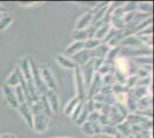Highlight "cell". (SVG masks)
Segmentation results:
<instances>
[{"label": "cell", "instance_id": "obj_4", "mask_svg": "<svg viewBox=\"0 0 154 138\" xmlns=\"http://www.w3.org/2000/svg\"><path fill=\"white\" fill-rule=\"evenodd\" d=\"M21 112L24 114L26 121H28L29 123H31V120H30V112H29V109L26 108V105H22V107H21Z\"/></svg>", "mask_w": 154, "mask_h": 138}, {"label": "cell", "instance_id": "obj_6", "mask_svg": "<svg viewBox=\"0 0 154 138\" xmlns=\"http://www.w3.org/2000/svg\"><path fill=\"white\" fill-rule=\"evenodd\" d=\"M107 29H108V26H103V29H101L99 31V33H97V36L98 37H103V35H105V31H107Z\"/></svg>", "mask_w": 154, "mask_h": 138}, {"label": "cell", "instance_id": "obj_5", "mask_svg": "<svg viewBox=\"0 0 154 138\" xmlns=\"http://www.w3.org/2000/svg\"><path fill=\"white\" fill-rule=\"evenodd\" d=\"M50 101H52V104H53V108H54V111H57V97L54 96V94H51L50 96Z\"/></svg>", "mask_w": 154, "mask_h": 138}, {"label": "cell", "instance_id": "obj_7", "mask_svg": "<svg viewBox=\"0 0 154 138\" xmlns=\"http://www.w3.org/2000/svg\"><path fill=\"white\" fill-rule=\"evenodd\" d=\"M7 93H8V96H13V94H14V93H13V94H11V93H9V91H8V90H7ZM12 99H13V98H12V97H8V100H9V101H11V103H12Z\"/></svg>", "mask_w": 154, "mask_h": 138}, {"label": "cell", "instance_id": "obj_3", "mask_svg": "<svg viewBox=\"0 0 154 138\" xmlns=\"http://www.w3.org/2000/svg\"><path fill=\"white\" fill-rule=\"evenodd\" d=\"M58 59H59V62H61V63H62L64 67H67V68L74 66V63H71L70 61L68 59H66L64 57H58Z\"/></svg>", "mask_w": 154, "mask_h": 138}, {"label": "cell", "instance_id": "obj_2", "mask_svg": "<svg viewBox=\"0 0 154 138\" xmlns=\"http://www.w3.org/2000/svg\"><path fill=\"white\" fill-rule=\"evenodd\" d=\"M81 47H83V44L77 41V43H75L72 46H70V48H68L67 51H68V53H75V52H78V50H79Z\"/></svg>", "mask_w": 154, "mask_h": 138}, {"label": "cell", "instance_id": "obj_1", "mask_svg": "<svg viewBox=\"0 0 154 138\" xmlns=\"http://www.w3.org/2000/svg\"><path fill=\"white\" fill-rule=\"evenodd\" d=\"M115 63L117 69L121 72H123V74H127L128 72V61L124 59L123 57H119L115 60Z\"/></svg>", "mask_w": 154, "mask_h": 138}]
</instances>
